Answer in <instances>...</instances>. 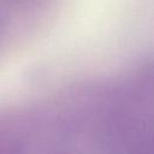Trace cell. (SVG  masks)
Returning <instances> with one entry per match:
<instances>
[]
</instances>
